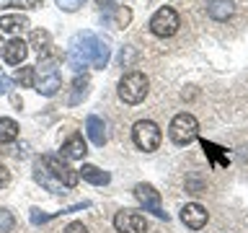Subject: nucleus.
Instances as JSON below:
<instances>
[{"instance_id":"obj_1","label":"nucleus","mask_w":248,"mask_h":233,"mask_svg":"<svg viewBox=\"0 0 248 233\" xmlns=\"http://www.w3.org/2000/svg\"><path fill=\"white\" fill-rule=\"evenodd\" d=\"M147 91H150V81H147L145 73H140V70H129L127 75H122V81H119V99L124 101V104H129V106L140 104V101L147 96Z\"/></svg>"},{"instance_id":"obj_2","label":"nucleus","mask_w":248,"mask_h":233,"mask_svg":"<svg viewBox=\"0 0 248 233\" xmlns=\"http://www.w3.org/2000/svg\"><path fill=\"white\" fill-rule=\"evenodd\" d=\"M168 135L176 145H189L194 137L199 135V122L197 116L189 114V112H181L170 119V127H168Z\"/></svg>"},{"instance_id":"obj_3","label":"nucleus","mask_w":248,"mask_h":233,"mask_svg":"<svg viewBox=\"0 0 248 233\" xmlns=\"http://www.w3.org/2000/svg\"><path fill=\"white\" fill-rule=\"evenodd\" d=\"M132 140H135V145L140 148V150L153 153V150H158V145L163 140V132H160V127L155 122L140 119L135 127H132Z\"/></svg>"},{"instance_id":"obj_4","label":"nucleus","mask_w":248,"mask_h":233,"mask_svg":"<svg viewBox=\"0 0 248 233\" xmlns=\"http://www.w3.org/2000/svg\"><path fill=\"white\" fill-rule=\"evenodd\" d=\"M42 166L49 171V174L57 179L62 186H75L80 182V174H78V168H73L65 158H57V155H42Z\"/></svg>"},{"instance_id":"obj_5","label":"nucleus","mask_w":248,"mask_h":233,"mask_svg":"<svg viewBox=\"0 0 248 233\" xmlns=\"http://www.w3.org/2000/svg\"><path fill=\"white\" fill-rule=\"evenodd\" d=\"M178 26H181V18H178V13L173 8H158L155 16L150 18V31L155 36L166 39V36H173Z\"/></svg>"},{"instance_id":"obj_6","label":"nucleus","mask_w":248,"mask_h":233,"mask_svg":"<svg viewBox=\"0 0 248 233\" xmlns=\"http://www.w3.org/2000/svg\"><path fill=\"white\" fill-rule=\"evenodd\" d=\"M135 197H137L140 205H142L145 210H150L155 217L168 220V213H166V210H163V205H160V192L155 189L153 184H137V186H135Z\"/></svg>"},{"instance_id":"obj_7","label":"nucleus","mask_w":248,"mask_h":233,"mask_svg":"<svg viewBox=\"0 0 248 233\" xmlns=\"http://www.w3.org/2000/svg\"><path fill=\"white\" fill-rule=\"evenodd\" d=\"M114 228L119 233H147V220L137 210H119L114 215Z\"/></svg>"},{"instance_id":"obj_8","label":"nucleus","mask_w":248,"mask_h":233,"mask_svg":"<svg viewBox=\"0 0 248 233\" xmlns=\"http://www.w3.org/2000/svg\"><path fill=\"white\" fill-rule=\"evenodd\" d=\"M181 220H184L186 228L202 231V228L207 225V220H209V213L199 205V202H189V205L181 207Z\"/></svg>"},{"instance_id":"obj_9","label":"nucleus","mask_w":248,"mask_h":233,"mask_svg":"<svg viewBox=\"0 0 248 233\" xmlns=\"http://www.w3.org/2000/svg\"><path fill=\"white\" fill-rule=\"evenodd\" d=\"M85 153H88V145H85L80 132H73V135L62 143V150H60V155L65 161H80V158H85Z\"/></svg>"},{"instance_id":"obj_10","label":"nucleus","mask_w":248,"mask_h":233,"mask_svg":"<svg viewBox=\"0 0 248 233\" xmlns=\"http://www.w3.org/2000/svg\"><path fill=\"white\" fill-rule=\"evenodd\" d=\"M29 54V44L23 42V39H11L5 47H3V57L8 65H21L23 60H26Z\"/></svg>"},{"instance_id":"obj_11","label":"nucleus","mask_w":248,"mask_h":233,"mask_svg":"<svg viewBox=\"0 0 248 233\" xmlns=\"http://www.w3.org/2000/svg\"><path fill=\"white\" fill-rule=\"evenodd\" d=\"M207 13L215 21H228L235 13V3L232 0H207Z\"/></svg>"},{"instance_id":"obj_12","label":"nucleus","mask_w":248,"mask_h":233,"mask_svg":"<svg viewBox=\"0 0 248 233\" xmlns=\"http://www.w3.org/2000/svg\"><path fill=\"white\" fill-rule=\"evenodd\" d=\"M34 85L42 96H54V93L62 88V78H60L57 70H54V73H42V78H39Z\"/></svg>"},{"instance_id":"obj_13","label":"nucleus","mask_w":248,"mask_h":233,"mask_svg":"<svg viewBox=\"0 0 248 233\" xmlns=\"http://www.w3.org/2000/svg\"><path fill=\"white\" fill-rule=\"evenodd\" d=\"M34 179H36L42 186H46V192H52V194H60L62 189H65V186H62L57 179H54L49 171L42 166V161H39V158H36V163H34Z\"/></svg>"},{"instance_id":"obj_14","label":"nucleus","mask_w":248,"mask_h":233,"mask_svg":"<svg viewBox=\"0 0 248 233\" xmlns=\"http://www.w3.org/2000/svg\"><path fill=\"white\" fill-rule=\"evenodd\" d=\"M85 132H88V137L93 140V145H104L106 143V124L101 116L91 114L88 119H85Z\"/></svg>"},{"instance_id":"obj_15","label":"nucleus","mask_w":248,"mask_h":233,"mask_svg":"<svg viewBox=\"0 0 248 233\" xmlns=\"http://www.w3.org/2000/svg\"><path fill=\"white\" fill-rule=\"evenodd\" d=\"M85 182H91V184H96V186H104V184H108L111 182V174L108 171H101L98 166H91V163H83V168L78 171Z\"/></svg>"},{"instance_id":"obj_16","label":"nucleus","mask_w":248,"mask_h":233,"mask_svg":"<svg viewBox=\"0 0 248 233\" xmlns=\"http://www.w3.org/2000/svg\"><path fill=\"white\" fill-rule=\"evenodd\" d=\"M29 26V18L21 13H5L0 16V31H8V34H16V31H23Z\"/></svg>"},{"instance_id":"obj_17","label":"nucleus","mask_w":248,"mask_h":233,"mask_svg":"<svg viewBox=\"0 0 248 233\" xmlns=\"http://www.w3.org/2000/svg\"><path fill=\"white\" fill-rule=\"evenodd\" d=\"M29 47H34V50L39 54H46L49 52V47H52V36H49V31H44V29H34L31 31V36H29Z\"/></svg>"},{"instance_id":"obj_18","label":"nucleus","mask_w":248,"mask_h":233,"mask_svg":"<svg viewBox=\"0 0 248 233\" xmlns=\"http://www.w3.org/2000/svg\"><path fill=\"white\" fill-rule=\"evenodd\" d=\"M18 137V122L11 116H0V143H13Z\"/></svg>"},{"instance_id":"obj_19","label":"nucleus","mask_w":248,"mask_h":233,"mask_svg":"<svg viewBox=\"0 0 248 233\" xmlns=\"http://www.w3.org/2000/svg\"><path fill=\"white\" fill-rule=\"evenodd\" d=\"M202 148H204V153L212 158L215 166H228V155H222V148H217L215 143H207V140H202Z\"/></svg>"},{"instance_id":"obj_20","label":"nucleus","mask_w":248,"mask_h":233,"mask_svg":"<svg viewBox=\"0 0 248 233\" xmlns=\"http://www.w3.org/2000/svg\"><path fill=\"white\" fill-rule=\"evenodd\" d=\"M16 83H21L23 88H31L36 83V67H18L16 70Z\"/></svg>"},{"instance_id":"obj_21","label":"nucleus","mask_w":248,"mask_h":233,"mask_svg":"<svg viewBox=\"0 0 248 233\" xmlns=\"http://www.w3.org/2000/svg\"><path fill=\"white\" fill-rule=\"evenodd\" d=\"M129 21H132V11H129L127 5H119V8L114 11V23H116L119 29H124V26H129Z\"/></svg>"},{"instance_id":"obj_22","label":"nucleus","mask_w":248,"mask_h":233,"mask_svg":"<svg viewBox=\"0 0 248 233\" xmlns=\"http://www.w3.org/2000/svg\"><path fill=\"white\" fill-rule=\"evenodd\" d=\"M73 85H75V96L70 99V104H78V101H80L85 93H88V78H85V75H83V78H75Z\"/></svg>"},{"instance_id":"obj_23","label":"nucleus","mask_w":248,"mask_h":233,"mask_svg":"<svg viewBox=\"0 0 248 233\" xmlns=\"http://www.w3.org/2000/svg\"><path fill=\"white\" fill-rule=\"evenodd\" d=\"M13 225H16L13 215L8 213L5 207H0V233H11V231H13Z\"/></svg>"},{"instance_id":"obj_24","label":"nucleus","mask_w":248,"mask_h":233,"mask_svg":"<svg viewBox=\"0 0 248 233\" xmlns=\"http://www.w3.org/2000/svg\"><path fill=\"white\" fill-rule=\"evenodd\" d=\"M57 5L62 8V11H67V13H75L80 5H85V0H57Z\"/></svg>"},{"instance_id":"obj_25","label":"nucleus","mask_w":248,"mask_h":233,"mask_svg":"<svg viewBox=\"0 0 248 233\" xmlns=\"http://www.w3.org/2000/svg\"><path fill=\"white\" fill-rule=\"evenodd\" d=\"M11 184V171H8L3 163H0V189H3V186H8Z\"/></svg>"},{"instance_id":"obj_26","label":"nucleus","mask_w":248,"mask_h":233,"mask_svg":"<svg viewBox=\"0 0 248 233\" xmlns=\"http://www.w3.org/2000/svg\"><path fill=\"white\" fill-rule=\"evenodd\" d=\"M65 233H88V228H85L83 223H78V220H75V223H70L67 228H65Z\"/></svg>"},{"instance_id":"obj_27","label":"nucleus","mask_w":248,"mask_h":233,"mask_svg":"<svg viewBox=\"0 0 248 233\" xmlns=\"http://www.w3.org/2000/svg\"><path fill=\"white\" fill-rule=\"evenodd\" d=\"M5 91H8V78L0 75V93H5Z\"/></svg>"},{"instance_id":"obj_28","label":"nucleus","mask_w":248,"mask_h":233,"mask_svg":"<svg viewBox=\"0 0 248 233\" xmlns=\"http://www.w3.org/2000/svg\"><path fill=\"white\" fill-rule=\"evenodd\" d=\"M44 5V0H26V8H39Z\"/></svg>"},{"instance_id":"obj_29","label":"nucleus","mask_w":248,"mask_h":233,"mask_svg":"<svg viewBox=\"0 0 248 233\" xmlns=\"http://www.w3.org/2000/svg\"><path fill=\"white\" fill-rule=\"evenodd\" d=\"M98 3H101V5H108V0H98Z\"/></svg>"},{"instance_id":"obj_30","label":"nucleus","mask_w":248,"mask_h":233,"mask_svg":"<svg viewBox=\"0 0 248 233\" xmlns=\"http://www.w3.org/2000/svg\"><path fill=\"white\" fill-rule=\"evenodd\" d=\"M3 47H5V44H3V36H0V50H3Z\"/></svg>"}]
</instances>
